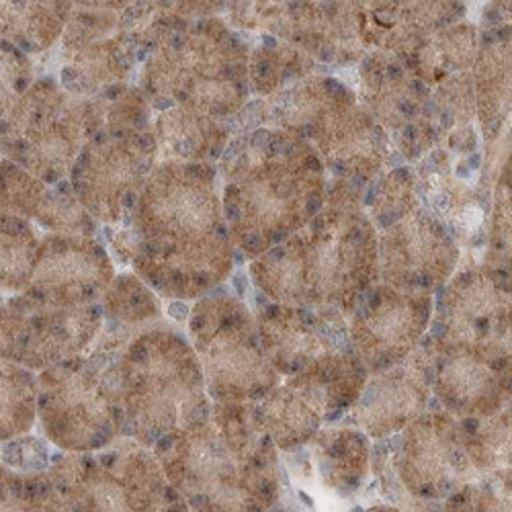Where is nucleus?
I'll use <instances>...</instances> for the list:
<instances>
[{
  "label": "nucleus",
  "instance_id": "6ab92c4d",
  "mask_svg": "<svg viewBox=\"0 0 512 512\" xmlns=\"http://www.w3.org/2000/svg\"><path fill=\"white\" fill-rule=\"evenodd\" d=\"M115 271L105 248L87 236H52L39 248L35 275L23 291L35 300L74 306L101 302Z\"/></svg>",
  "mask_w": 512,
  "mask_h": 512
},
{
  "label": "nucleus",
  "instance_id": "6e6552de",
  "mask_svg": "<svg viewBox=\"0 0 512 512\" xmlns=\"http://www.w3.org/2000/svg\"><path fill=\"white\" fill-rule=\"evenodd\" d=\"M103 324L101 302L62 306L13 295L3 304V359L41 373L87 357Z\"/></svg>",
  "mask_w": 512,
  "mask_h": 512
},
{
  "label": "nucleus",
  "instance_id": "9b49d317",
  "mask_svg": "<svg viewBox=\"0 0 512 512\" xmlns=\"http://www.w3.org/2000/svg\"><path fill=\"white\" fill-rule=\"evenodd\" d=\"M359 76L363 107L388 132L404 160L420 162L437 148L431 87L381 50L369 52L361 60Z\"/></svg>",
  "mask_w": 512,
  "mask_h": 512
},
{
  "label": "nucleus",
  "instance_id": "e433bc0d",
  "mask_svg": "<svg viewBox=\"0 0 512 512\" xmlns=\"http://www.w3.org/2000/svg\"><path fill=\"white\" fill-rule=\"evenodd\" d=\"M494 183H500V185H504V187H508L512 191V152L500 164Z\"/></svg>",
  "mask_w": 512,
  "mask_h": 512
},
{
  "label": "nucleus",
  "instance_id": "f03ea898",
  "mask_svg": "<svg viewBox=\"0 0 512 512\" xmlns=\"http://www.w3.org/2000/svg\"><path fill=\"white\" fill-rule=\"evenodd\" d=\"M224 211L238 246L259 259L304 232L326 205V166L312 142L283 130L236 138L222 160Z\"/></svg>",
  "mask_w": 512,
  "mask_h": 512
},
{
  "label": "nucleus",
  "instance_id": "aec40b11",
  "mask_svg": "<svg viewBox=\"0 0 512 512\" xmlns=\"http://www.w3.org/2000/svg\"><path fill=\"white\" fill-rule=\"evenodd\" d=\"M369 375L355 349L347 345L322 355L285 383L318 410L324 424H336L349 416L367 386Z\"/></svg>",
  "mask_w": 512,
  "mask_h": 512
},
{
  "label": "nucleus",
  "instance_id": "f257e3e1",
  "mask_svg": "<svg viewBox=\"0 0 512 512\" xmlns=\"http://www.w3.org/2000/svg\"><path fill=\"white\" fill-rule=\"evenodd\" d=\"M191 512H269L283 496L279 449L254 404L213 402L211 412L154 445Z\"/></svg>",
  "mask_w": 512,
  "mask_h": 512
},
{
  "label": "nucleus",
  "instance_id": "4468645a",
  "mask_svg": "<svg viewBox=\"0 0 512 512\" xmlns=\"http://www.w3.org/2000/svg\"><path fill=\"white\" fill-rule=\"evenodd\" d=\"M422 345L431 359V390L439 408L457 420H480L512 400V377L474 343H451L426 334Z\"/></svg>",
  "mask_w": 512,
  "mask_h": 512
},
{
  "label": "nucleus",
  "instance_id": "39448f33",
  "mask_svg": "<svg viewBox=\"0 0 512 512\" xmlns=\"http://www.w3.org/2000/svg\"><path fill=\"white\" fill-rule=\"evenodd\" d=\"M48 476L72 512H191L154 449L134 439L97 453L58 451Z\"/></svg>",
  "mask_w": 512,
  "mask_h": 512
},
{
  "label": "nucleus",
  "instance_id": "393cba45",
  "mask_svg": "<svg viewBox=\"0 0 512 512\" xmlns=\"http://www.w3.org/2000/svg\"><path fill=\"white\" fill-rule=\"evenodd\" d=\"M363 203L369 209L367 213L377 232L392 228L420 207L416 170L410 166H394L390 173L381 175L371 185V193L363 197Z\"/></svg>",
  "mask_w": 512,
  "mask_h": 512
},
{
  "label": "nucleus",
  "instance_id": "412c9836",
  "mask_svg": "<svg viewBox=\"0 0 512 512\" xmlns=\"http://www.w3.org/2000/svg\"><path fill=\"white\" fill-rule=\"evenodd\" d=\"M312 453L318 478L332 494L353 496L371 476L373 445L355 426H326L312 441Z\"/></svg>",
  "mask_w": 512,
  "mask_h": 512
},
{
  "label": "nucleus",
  "instance_id": "9d476101",
  "mask_svg": "<svg viewBox=\"0 0 512 512\" xmlns=\"http://www.w3.org/2000/svg\"><path fill=\"white\" fill-rule=\"evenodd\" d=\"M156 138L146 132L111 134L101 130L82 148L72 166V191L103 222H121L134 213L140 185L150 173Z\"/></svg>",
  "mask_w": 512,
  "mask_h": 512
},
{
  "label": "nucleus",
  "instance_id": "72a5a7b5",
  "mask_svg": "<svg viewBox=\"0 0 512 512\" xmlns=\"http://www.w3.org/2000/svg\"><path fill=\"white\" fill-rule=\"evenodd\" d=\"M480 345L494 357L502 371L512 377V310L498 320L494 330Z\"/></svg>",
  "mask_w": 512,
  "mask_h": 512
},
{
  "label": "nucleus",
  "instance_id": "58836bf2",
  "mask_svg": "<svg viewBox=\"0 0 512 512\" xmlns=\"http://www.w3.org/2000/svg\"><path fill=\"white\" fill-rule=\"evenodd\" d=\"M269 512H291V510H287V508H279V506H277V508H273V510H269Z\"/></svg>",
  "mask_w": 512,
  "mask_h": 512
},
{
  "label": "nucleus",
  "instance_id": "7ed1b4c3",
  "mask_svg": "<svg viewBox=\"0 0 512 512\" xmlns=\"http://www.w3.org/2000/svg\"><path fill=\"white\" fill-rule=\"evenodd\" d=\"M125 418L123 439L146 447L189 429L211 412L191 340L164 322L140 332L113 361Z\"/></svg>",
  "mask_w": 512,
  "mask_h": 512
},
{
  "label": "nucleus",
  "instance_id": "f3484780",
  "mask_svg": "<svg viewBox=\"0 0 512 512\" xmlns=\"http://www.w3.org/2000/svg\"><path fill=\"white\" fill-rule=\"evenodd\" d=\"M431 408V359L420 343L406 361L369 375L347 422L373 441H388Z\"/></svg>",
  "mask_w": 512,
  "mask_h": 512
},
{
  "label": "nucleus",
  "instance_id": "20e7f679",
  "mask_svg": "<svg viewBox=\"0 0 512 512\" xmlns=\"http://www.w3.org/2000/svg\"><path fill=\"white\" fill-rule=\"evenodd\" d=\"M363 197V191L334 181L324 209L302 232L310 304L347 318L379 283V232Z\"/></svg>",
  "mask_w": 512,
  "mask_h": 512
},
{
  "label": "nucleus",
  "instance_id": "2eb2a0df",
  "mask_svg": "<svg viewBox=\"0 0 512 512\" xmlns=\"http://www.w3.org/2000/svg\"><path fill=\"white\" fill-rule=\"evenodd\" d=\"M254 318L269 361L285 381L322 355L351 345L349 318L332 308H295L265 300Z\"/></svg>",
  "mask_w": 512,
  "mask_h": 512
},
{
  "label": "nucleus",
  "instance_id": "1a4fd4ad",
  "mask_svg": "<svg viewBox=\"0 0 512 512\" xmlns=\"http://www.w3.org/2000/svg\"><path fill=\"white\" fill-rule=\"evenodd\" d=\"M390 449L400 484L422 502L441 504L480 476L467 455L459 420L439 406L392 437Z\"/></svg>",
  "mask_w": 512,
  "mask_h": 512
},
{
  "label": "nucleus",
  "instance_id": "5701e85b",
  "mask_svg": "<svg viewBox=\"0 0 512 512\" xmlns=\"http://www.w3.org/2000/svg\"><path fill=\"white\" fill-rule=\"evenodd\" d=\"M254 410L273 445L285 455L312 445L324 426L318 410L287 383H281L261 402H256Z\"/></svg>",
  "mask_w": 512,
  "mask_h": 512
},
{
  "label": "nucleus",
  "instance_id": "f8f14e48",
  "mask_svg": "<svg viewBox=\"0 0 512 512\" xmlns=\"http://www.w3.org/2000/svg\"><path fill=\"white\" fill-rule=\"evenodd\" d=\"M435 295L377 283L349 316L351 347L369 373L406 361L429 334Z\"/></svg>",
  "mask_w": 512,
  "mask_h": 512
},
{
  "label": "nucleus",
  "instance_id": "a878e982",
  "mask_svg": "<svg viewBox=\"0 0 512 512\" xmlns=\"http://www.w3.org/2000/svg\"><path fill=\"white\" fill-rule=\"evenodd\" d=\"M39 412V386L35 371L3 359V422L0 437L5 441L31 435Z\"/></svg>",
  "mask_w": 512,
  "mask_h": 512
},
{
  "label": "nucleus",
  "instance_id": "bb28decb",
  "mask_svg": "<svg viewBox=\"0 0 512 512\" xmlns=\"http://www.w3.org/2000/svg\"><path fill=\"white\" fill-rule=\"evenodd\" d=\"M3 3V35L27 52L48 48L62 31L64 3Z\"/></svg>",
  "mask_w": 512,
  "mask_h": 512
},
{
  "label": "nucleus",
  "instance_id": "c9c22d12",
  "mask_svg": "<svg viewBox=\"0 0 512 512\" xmlns=\"http://www.w3.org/2000/svg\"><path fill=\"white\" fill-rule=\"evenodd\" d=\"M480 265L508 277L512 281V252L510 254H504L500 256V259H494V261H480Z\"/></svg>",
  "mask_w": 512,
  "mask_h": 512
},
{
  "label": "nucleus",
  "instance_id": "cd10ccee",
  "mask_svg": "<svg viewBox=\"0 0 512 512\" xmlns=\"http://www.w3.org/2000/svg\"><path fill=\"white\" fill-rule=\"evenodd\" d=\"M3 512H72L48 472H13L3 467Z\"/></svg>",
  "mask_w": 512,
  "mask_h": 512
},
{
  "label": "nucleus",
  "instance_id": "dca6fc26",
  "mask_svg": "<svg viewBox=\"0 0 512 512\" xmlns=\"http://www.w3.org/2000/svg\"><path fill=\"white\" fill-rule=\"evenodd\" d=\"M484 177L494 187L498 168L512 152V23L492 21L480 33L472 68Z\"/></svg>",
  "mask_w": 512,
  "mask_h": 512
},
{
  "label": "nucleus",
  "instance_id": "423d86ee",
  "mask_svg": "<svg viewBox=\"0 0 512 512\" xmlns=\"http://www.w3.org/2000/svg\"><path fill=\"white\" fill-rule=\"evenodd\" d=\"M189 340L201 361L211 402L256 404L281 386L256 326L236 295H207L187 316Z\"/></svg>",
  "mask_w": 512,
  "mask_h": 512
},
{
  "label": "nucleus",
  "instance_id": "2f4dec72",
  "mask_svg": "<svg viewBox=\"0 0 512 512\" xmlns=\"http://www.w3.org/2000/svg\"><path fill=\"white\" fill-rule=\"evenodd\" d=\"M50 441H44L33 435L17 437L3 443V467L13 469V472L33 474V472H48L52 463Z\"/></svg>",
  "mask_w": 512,
  "mask_h": 512
},
{
  "label": "nucleus",
  "instance_id": "473e14b6",
  "mask_svg": "<svg viewBox=\"0 0 512 512\" xmlns=\"http://www.w3.org/2000/svg\"><path fill=\"white\" fill-rule=\"evenodd\" d=\"M474 512H512V469L480 474L472 484Z\"/></svg>",
  "mask_w": 512,
  "mask_h": 512
},
{
  "label": "nucleus",
  "instance_id": "c756f323",
  "mask_svg": "<svg viewBox=\"0 0 512 512\" xmlns=\"http://www.w3.org/2000/svg\"><path fill=\"white\" fill-rule=\"evenodd\" d=\"M46 189L19 166L3 162V213L15 218H35Z\"/></svg>",
  "mask_w": 512,
  "mask_h": 512
},
{
  "label": "nucleus",
  "instance_id": "b1692460",
  "mask_svg": "<svg viewBox=\"0 0 512 512\" xmlns=\"http://www.w3.org/2000/svg\"><path fill=\"white\" fill-rule=\"evenodd\" d=\"M459 424L467 455L480 474L512 469V400L488 418Z\"/></svg>",
  "mask_w": 512,
  "mask_h": 512
},
{
  "label": "nucleus",
  "instance_id": "a211bd4d",
  "mask_svg": "<svg viewBox=\"0 0 512 512\" xmlns=\"http://www.w3.org/2000/svg\"><path fill=\"white\" fill-rule=\"evenodd\" d=\"M512 310V281L484 265H465L437 291L429 334L480 345Z\"/></svg>",
  "mask_w": 512,
  "mask_h": 512
},
{
  "label": "nucleus",
  "instance_id": "ddd939ff",
  "mask_svg": "<svg viewBox=\"0 0 512 512\" xmlns=\"http://www.w3.org/2000/svg\"><path fill=\"white\" fill-rule=\"evenodd\" d=\"M461 256L447 224L431 209L418 207L379 232V283L435 295L457 273Z\"/></svg>",
  "mask_w": 512,
  "mask_h": 512
},
{
  "label": "nucleus",
  "instance_id": "0eeeda50",
  "mask_svg": "<svg viewBox=\"0 0 512 512\" xmlns=\"http://www.w3.org/2000/svg\"><path fill=\"white\" fill-rule=\"evenodd\" d=\"M37 422L68 453H97L123 439L125 418L113 361L91 351L37 375Z\"/></svg>",
  "mask_w": 512,
  "mask_h": 512
},
{
  "label": "nucleus",
  "instance_id": "4be33fe9",
  "mask_svg": "<svg viewBox=\"0 0 512 512\" xmlns=\"http://www.w3.org/2000/svg\"><path fill=\"white\" fill-rule=\"evenodd\" d=\"M250 279L263 300L279 306H312L304 234L271 248L250 265Z\"/></svg>",
  "mask_w": 512,
  "mask_h": 512
},
{
  "label": "nucleus",
  "instance_id": "7c9ffc66",
  "mask_svg": "<svg viewBox=\"0 0 512 512\" xmlns=\"http://www.w3.org/2000/svg\"><path fill=\"white\" fill-rule=\"evenodd\" d=\"M512 252V191L500 183L492 189L486 248L480 261H494Z\"/></svg>",
  "mask_w": 512,
  "mask_h": 512
},
{
  "label": "nucleus",
  "instance_id": "4c0bfd02",
  "mask_svg": "<svg viewBox=\"0 0 512 512\" xmlns=\"http://www.w3.org/2000/svg\"><path fill=\"white\" fill-rule=\"evenodd\" d=\"M359 512H404V510H400L398 506L388 504V502H379V504H371V506H367V508H363Z\"/></svg>",
  "mask_w": 512,
  "mask_h": 512
},
{
  "label": "nucleus",
  "instance_id": "c85d7f7f",
  "mask_svg": "<svg viewBox=\"0 0 512 512\" xmlns=\"http://www.w3.org/2000/svg\"><path fill=\"white\" fill-rule=\"evenodd\" d=\"M39 244L23 218L3 213V289L25 291L35 275Z\"/></svg>",
  "mask_w": 512,
  "mask_h": 512
},
{
  "label": "nucleus",
  "instance_id": "f704fd0d",
  "mask_svg": "<svg viewBox=\"0 0 512 512\" xmlns=\"http://www.w3.org/2000/svg\"><path fill=\"white\" fill-rule=\"evenodd\" d=\"M472 484L469 482L457 492H453L449 498L441 502V512H474V494H472Z\"/></svg>",
  "mask_w": 512,
  "mask_h": 512
}]
</instances>
